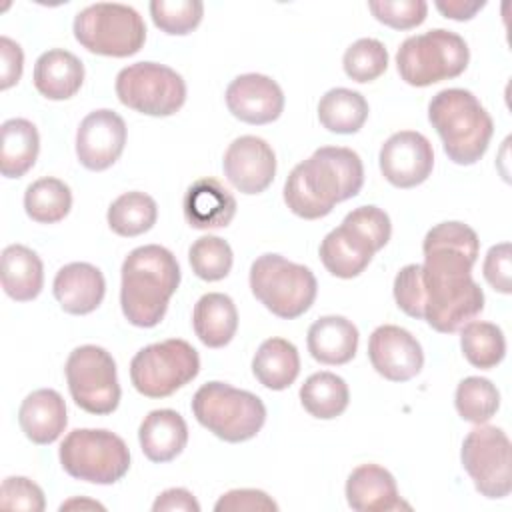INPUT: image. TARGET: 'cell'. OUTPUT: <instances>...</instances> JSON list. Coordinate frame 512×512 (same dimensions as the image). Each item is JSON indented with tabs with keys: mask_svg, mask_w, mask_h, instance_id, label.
<instances>
[{
	"mask_svg": "<svg viewBox=\"0 0 512 512\" xmlns=\"http://www.w3.org/2000/svg\"><path fill=\"white\" fill-rule=\"evenodd\" d=\"M424 320L442 334L460 330L484 310V292L472 278L478 234L464 222H440L422 242Z\"/></svg>",
	"mask_w": 512,
	"mask_h": 512,
	"instance_id": "cell-1",
	"label": "cell"
},
{
	"mask_svg": "<svg viewBox=\"0 0 512 512\" xmlns=\"http://www.w3.org/2000/svg\"><path fill=\"white\" fill-rule=\"evenodd\" d=\"M364 184V166L352 148L322 146L296 164L284 182L288 210L304 220H318L338 202L354 198Z\"/></svg>",
	"mask_w": 512,
	"mask_h": 512,
	"instance_id": "cell-2",
	"label": "cell"
},
{
	"mask_svg": "<svg viewBox=\"0 0 512 512\" xmlns=\"http://www.w3.org/2000/svg\"><path fill=\"white\" fill-rule=\"evenodd\" d=\"M120 272V306L124 318L138 328L158 326L180 284L176 256L164 246L144 244L124 258Z\"/></svg>",
	"mask_w": 512,
	"mask_h": 512,
	"instance_id": "cell-3",
	"label": "cell"
},
{
	"mask_svg": "<svg viewBox=\"0 0 512 512\" xmlns=\"http://www.w3.org/2000/svg\"><path fill=\"white\" fill-rule=\"evenodd\" d=\"M428 120L438 132L446 156L460 166L476 164L494 134L492 116L464 88H446L434 94L428 104Z\"/></svg>",
	"mask_w": 512,
	"mask_h": 512,
	"instance_id": "cell-4",
	"label": "cell"
},
{
	"mask_svg": "<svg viewBox=\"0 0 512 512\" xmlns=\"http://www.w3.org/2000/svg\"><path fill=\"white\" fill-rule=\"evenodd\" d=\"M192 414L208 432L232 444L254 438L266 422V406L256 394L218 380L196 390Z\"/></svg>",
	"mask_w": 512,
	"mask_h": 512,
	"instance_id": "cell-5",
	"label": "cell"
},
{
	"mask_svg": "<svg viewBox=\"0 0 512 512\" xmlns=\"http://www.w3.org/2000/svg\"><path fill=\"white\" fill-rule=\"evenodd\" d=\"M250 290L274 316L294 320L314 304L318 282L308 266L262 254L250 266Z\"/></svg>",
	"mask_w": 512,
	"mask_h": 512,
	"instance_id": "cell-6",
	"label": "cell"
},
{
	"mask_svg": "<svg viewBox=\"0 0 512 512\" xmlns=\"http://www.w3.org/2000/svg\"><path fill=\"white\" fill-rule=\"evenodd\" d=\"M468 60L470 50L464 38L444 28L408 36L396 52L400 78L418 88L460 76Z\"/></svg>",
	"mask_w": 512,
	"mask_h": 512,
	"instance_id": "cell-7",
	"label": "cell"
},
{
	"mask_svg": "<svg viewBox=\"0 0 512 512\" xmlns=\"http://www.w3.org/2000/svg\"><path fill=\"white\" fill-rule=\"evenodd\" d=\"M66 474L92 484H114L130 468L126 442L104 428H76L66 434L58 450Z\"/></svg>",
	"mask_w": 512,
	"mask_h": 512,
	"instance_id": "cell-8",
	"label": "cell"
},
{
	"mask_svg": "<svg viewBox=\"0 0 512 512\" xmlns=\"http://www.w3.org/2000/svg\"><path fill=\"white\" fill-rule=\"evenodd\" d=\"M74 38L92 54L126 58L144 46L146 24L128 4L98 2L74 16Z\"/></svg>",
	"mask_w": 512,
	"mask_h": 512,
	"instance_id": "cell-9",
	"label": "cell"
},
{
	"mask_svg": "<svg viewBox=\"0 0 512 512\" xmlns=\"http://www.w3.org/2000/svg\"><path fill=\"white\" fill-rule=\"evenodd\" d=\"M198 372V352L180 338L148 344L130 362L132 386L146 398H166L192 382Z\"/></svg>",
	"mask_w": 512,
	"mask_h": 512,
	"instance_id": "cell-10",
	"label": "cell"
},
{
	"mask_svg": "<svg viewBox=\"0 0 512 512\" xmlns=\"http://www.w3.org/2000/svg\"><path fill=\"white\" fill-rule=\"evenodd\" d=\"M64 372L78 408L96 416L112 414L118 408L122 392L116 362L108 350L96 344L78 346L70 352Z\"/></svg>",
	"mask_w": 512,
	"mask_h": 512,
	"instance_id": "cell-11",
	"label": "cell"
},
{
	"mask_svg": "<svg viewBox=\"0 0 512 512\" xmlns=\"http://www.w3.org/2000/svg\"><path fill=\"white\" fill-rule=\"evenodd\" d=\"M118 100L146 116H172L186 102L184 78L166 64L136 62L116 76Z\"/></svg>",
	"mask_w": 512,
	"mask_h": 512,
	"instance_id": "cell-12",
	"label": "cell"
},
{
	"mask_svg": "<svg viewBox=\"0 0 512 512\" xmlns=\"http://www.w3.org/2000/svg\"><path fill=\"white\" fill-rule=\"evenodd\" d=\"M464 470L474 482V488L490 498H504L512 490V460L510 440L498 426L478 424L472 428L460 450Z\"/></svg>",
	"mask_w": 512,
	"mask_h": 512,
	"instance_id": "cell-13",
	"label": "cell"
},
{
	"mask_svg": "<svg viewBox=\"0 0 512 512\" xmlns=\"http://www.w3.org/2000/svg\"><path fill=\"white\" fill-rule=\"evenodd\" d=\"M382 176L396 188L422 184L434 168V150L428 138L416 130L392 134L378 154Z\"/></svg>",
	"mask_w": 512,
	"mask_h": 512,
	"instance_id": "cell-14",
	"label": "cell"
},
{
	"mask_svg": "<svg viewBox=\"0 0 512 512\" xmlns=\"http://www.w3.org/2000/svg\"><path fill=\"white\" fill-rule=\"evenodd\" d=\"M126 146V122L120 114L100 108L84 116L76 132V156L88 170L110 168Z\"/></svg>",
	"mask_w": 512,
	"mask_h": 512,
	"instance_id": "cell-15",
	"label": "cell"
},
{
	"mask_svg": "<svg viewBox=\"0 0 512 512\" xmlns=\"http://www.w3.org/2000/svg\"><path fill=\"white\" fill-rule=\"evenodd\" d=\"M222 168L236 190L242 194H260L274 180L276 154L264 138L246 134L230 142Z\"/></svg>",
	"mask_w": 512,
	"mask_h": 512,
	"instance_id": "cell-16",
	"label": "cell"
},
{
	"mask_svg": "<svg viewBox=\"0 0 512 512\" xmlns=\"http://www.w3.org/2000/svg\"><path fill=\"white\" fill-rule=\"evenodd\" d=\"M368 358L372 368L392 382H406L424 366L420 342L406 328L394 324H382L370 334Z\"/></svg>",
	"mask_w": 512,
	"mask_h": 512,
	"instance_id": "cell-17",
	"label": "cell"
},
{
	"mask_svg": "<svg viewBox=\"0 0 512 512\" xmlns=\"http://www.w3.org/2000/svg\"><path fill=\"white\" fill-rule=\"evenodd\" d=\"M226 106L230 114L246 124H270L284 110V92L276 80L266 74H240L226 88Z\"/></svg>",
	"mask_w": 512,
	"mask_h": 512,
	"instance_id": "cell-18",
	"label": "cell"
},
{
	"mask_svg": "<svg viewBox=\"0 0 512 512\" xmlns=\"http://www.w3.org/2000/svg\"><path fill=\"white\" fill-rule=\"evenodd\" d=\"M52 292L64 312L84 316L102 304L106 280L96 266L88 262H70L56 272Z\"/></svg>",
	"mask_w": 512,
	"mask_h": 512,
	"instance_id": "cell-19",
	"label": "cell"
},
{
	"mask_svg": "<svg viewBox=\"0 0 512 512\" xmlns=\"http://www.w3.org/2000/svg\"><path fill=\"white\" fill-rule=\"evenodd\" d=\"M186 222L196 230L226 228L236 214V198L216 178L194 180L182 200Z\"/></svg>",
	"mask_w": 512,
	"mask_h": 512,
	"instance_id": "cell-20",
	"label": "cell"
},
{
	"mask_svg": "<svg viewBox=\"0 0 512 512\" xmlns=\"http://www.w3.org/2000/svg\"><path fill=\"white\" fill-rule=\"evenodd\" d=\"M346 500L356 512H392L410 508L398 496L394 476L378 464L354 468L346 480Z\"/></svg>",
	"mask_w": 512,
	"mask_h": 512,
	"instance_id": "cell-21",
	"label": "cell"
},
{
	"mask_svg": "<svg viewBox=\"0 0 512 512\" xmlns=\"http://www.w3.org/2000/svg\"><path fill=\"white\" fill-rule=\"evenodd\" d=\"M318 252L324 268L332 276L348 280L362 274L378 250L364 234L342 222L324 236Z\"/></svg>",
	"mask_w": 512,
	"mask_h": 512,
	"instance_id": "cell-22",
	"label": "cell"
},
{
	"mask_svg": "<svg viewBox=\"0 0 512 512\" xmlns=\"http://www.w3.org/2000/svg\"><path fill=\"white\" fill-rule=\"evenodd\" d=\"M18 424L34 444L56 442L68 424L64 398L52 388L30 392L20 404Z\"/></svg>",
	"mask_w": 512,
	"mask_h": 512,
	"instance_id": "cell-23",
	"label": "cell"
},
{
	"mask_svg": "<svg viewBox=\"0 0 512 512\" xmlns=\"http://www.w3.org/2000/svg\"><path fill=\"white\" fill-rule=\"evenodd\" d=\"M138 440L144 456L150 462H170L186 448V420L170 408L152 410L144 416L138 428Z\"/></svg>",
	"mask_w": 512,
	"mask_h": 512,
	"instance_id": "cell-24",
	"label": "cell"
},
{
	"mask_svg": "<svg viewBox=\"0 0 512 512\" xmlns=\"http://www.w3.org/2000/svg\"><path fill=\"white\" fill-rule=\"evenodd\" d=\"M310 356L328 366L350 362L358 350V328L344 316H322L308 328Z\"/></svg>",
	"mask_w": 512,
	"mask_h": 512,
	"instance_id": "cell-25",
	"label": "cell"
},
{
	"mask_svg": "<svg viewBox=\"0 0 512 512\" xmlns=\"http://www.w3.org/2000/svg\"><path fill=\"white\" fill-rule=\"evenodd\" d=\"M34 86L48 100L72 98L84 82L82 60L62 48L46 50L34 64Z\"/></svg>",
	"mask_w": 512,
	"mask_h": 512,
	"instance_id": "cell-26",
	"label": "cell"
},
{
	"mask_svg": "<svg viewBox=\"0 0 512 512\" xmlns=\"http://www.w3.org/2000/svg\"><path fill=\"white\" fill-rule=\"evenodd\" d=\"M192 326L204 346H226L238 328V310L234 300L222 292H208L200 296L194 304Z\"/></svg>",
	"mask_w": 512,
	"mask_h": 512,
	"instance_id": "cell-27",
	"label": "cell"
},
{
	"mask_svg": "<svg viewBox=\"0 0 512 512\" xmlns=\"http://www.w3.org/2000/svg\"><path fill=\"white\" fill-rule=\"evenodd\" d=\"M2 288L16 302H30L42 292L44 266L40 256L24 246L10 244L2 250Z\"/></svg>",
	"mask_w": 512,
	"mask_h": 512,
	"instance_id": "cell-28",
	"label": "cell"
},
{
	"mask_svg": "<svg viewBox=\"0 0 512 512\" xmlns=\"http://www.w3.org/2000/svg\"><path fill=\"white\" fill-rule=\"evenodd\" d=\"M254 378L268 390H286L300 374V356L286 338H268L252 358Z\"/></svg>",
	"mask_w": 512,
	"mask_h": 512,
	"instance_id": "cell-29",
	"label": "cell"
},
{
	"mask_svg": "<svg viewBox=\"0 0 512 512\" xmlns=\"http://www.w3.org/2000/svg\"><path fill=\"white\" fill-rule=\"evenodd\" d=\"M0 132V172L6 178H22L38 158V130L26 118H10L2 124Z\"/></svg>",
	"mask_w": 512,
	"mask_h": 512,
	"instance_id": "cell-30",
	"label": "cell"
},
{
	"mask_svg": "<svg viewBox=\"0 0 512 512\" xmlns=\"http://www.w3.org/2000/svg\"><path fill=\"white\" fill-rule=\"evenodd\" d=\"M368 112L366 98L350 88H332L318 102V120L334 134H356Z\"/></svg>",
	"mask_w": 512,
	"mask_h": 512,
	"instance_id": "cell-31",
	"label": "cell"
},
{
	"mask_svg": "<svg viewBox=\"0 0 512 512\" xmlns=\"http://www.w3.org/2000/svg\"><path fill=\"white\" fill-rule=\"evenodd\" d=\"M300 402L310 416L318 420H332L348 408L350 390L338 374L316 372L300 386Z\"/></svg>",
	"mask_w": 512,
	"mask_h": 512,
	"instance_id": "cell-32",
	"label": "cell"
},
{
	"mask_svg": "<svg viewBox=\"0 0 512 512\" xmlns=\"http://www.w3.org/2000/svg\"><path fill=\"white\" fill-rule=\"evenodd\" d=\"M158 218V206L146 192H124L108 208L106 220L112 232L124 238L140 236L148 232Z\"/></svg>",
	"mask_w": 512,
	"mask_h": 512,
	"instance_id": "cell-33",
	"label": "cell"
},
{
	"mask_svg": "<svg viewBox=\"0 0 512 512\" xmlns=\"http://www.w3.org/2000/svg\"><path fill=\"white\" fill-rule=\"evenodd\" d=\"M72 208V192L60 178L34 180L24 192V210L38 224H56L68 216Z\"/></svg>",
	"mask_w": 512,
	"mask_h": 512,
	"instance_id": "cell-34",
	"label": "cell"
},
{
	"mask_svg": "<svg viewBox=\"0 0 512 512\" xmlns=\"http://www.w3.org/2000/svg\"><path fill=\"white\" fill-rule=\"evenodd\" d=\"M464 358L480 370L498 366L506 356V338L500 326L484 320H470L460 328Z\"/></svg>",
	"mask_w": 512,
	"mask_h": 512,
	"instance_id": "cell-35",
	"label": "cell"
},
{
	"mask_svg": "<svg viewBox=\"0 0 512 512\" xmlns=\"http://www.w3.org/2000/svg\"><path fill=\"white\" fill-rule=\"evenodd\" d=\"M454 406L462 420L484 424L498 412L500 392L488 378L468 376L456 388Z\"/></svg>",
	"mask_w": 512,
	"mask_h": 512,
	"instance_id": "cell-36",
	"label": "cell"
},
{
	"mask_svg": "<svg viewBox=\"0 0 512 512\" xmlns=\"http://www.w3.org/2000/svg\"><path fill=\"white\" fill-rule=\"evenodd\" d=\"M188 262L200 280L218 282L230 274L234 254L226 240L208 234L192 242L188 250Z\"/></svg>",
	"mask_w": 512,
	"mask_h": 512,
	"instance_id": "cell-37",
	"label": "cell"
},
{
	"mask_svg": "<svg viewBox=\"0 0 512 512\" xmlns=\"http://www.w3.org/2000/svg\"><path fill=\"white\" fill-rule=\"evenodd\" d=\"M342 66L346 76L354 82H372L386 72L388 50L376 38H360L346 48Z\"/></svg>",
	"mask_w": 512,
	"mask_h": 512,
	"instance_id": "cell-38",
	"label": "cell"
},
{
	"mask_svg": "<svg viewBox=\"0 0 512 512\" xmlns=\"http://www.w3.org/2000/svg\"><path fill=\"white\" fill-rule=\"evenodd\" d=\"M150 16L162 32L184 36L202 22L204 4L200 0H152Z\"/></svg>",
	"mask_w": 512,
	"mask_h": 512,
	"instance_id": "cell-39",
	"label": "cell"
},
{
	"mask_svg": "<svg viewBox=\"0 0 512 512\" xmlns=\"http://www.w3.org/2000/svg\"><path fill=\"white\" fill-rule=\"evenodd\" d=\"M374 18L394 30H410L426 20L428 4L424 0H372L368 2Z\"/></svg>",
	"mask_w": 512,
	"mask_h": 512,
	"instance_id": "cell-40",
	"label": "cell"
},
{
	"mask_svg": "<svg viewBox=\"0 0 512 512\" xmlns=\"http://www.w3.org/2000/svg\"><path fill=\"white\" fill-rule=\"evenodd\" d=\"M394 300L398 308L418 320H424L422 264H406L394 278Z\"/></svg>",
	"mask_w": 512,
	"mask_h": 512,
	"instance_id": "cell-41",
	"label": "cell"
},
{
	"mask_svg": "<svg viewBox=\"0 0 512 512\" xmlns=\"http://www.w3.org/2000/svg\"><path fill=\"white\" fill-rule=\"evenodd\" d=\"M0 508L42 512L46 508L42 488L24 476H8L0 488Z\"/></svg>",
	"mask_w": 512,
	"mask_h": 512,
	"instance_id": "cell-42",
	"label": "cell"
},
{
	"mask_svg": "<svg viewBox=\"0 0 512 512\" xmlns=\"http://www.w3.org/2000/svg\"><path fill=\"white\" fill-rule=\"evenodd\" d=\"M346 224H350L352 228H356L360 234H364L376 250H382L392 234V224H390V216L378 208V206H358L352 212H348L344 216Z\"/></svg>",
	"mask_w": 512,
	"mask_h": 512,
	"instance_id": "cell-43",
	"label": "cell"
},
{
	"mask_svg": "<svg viewBox=\"0 0 512 512\" xmlns=\"http://www.w3.org/2000/svg\"><path fill=\"white\" fill-rule=\"evenodd\" d=\"M486 282L500 294L512 292V250L510 242L494 244L482 264Z\"/></svg>",
	"mask_w": 512,
	"mask_h": 512,
	"instance_id": "cell-44",
	"label": "cell"
},
{
	"mask_svg": "<svg viewBox=\"0 0 512 512\" xmlns=\"http://www.w3.org/2000/svg\"><path fill=\"white\" fill-rule=\"evenodd\" d=\"M216 512H276L278 504L262 490L238 488L222 494L214 504Z\"/></svg>",
	"mask_w": 512,
	"mask_h": 512,
	"instance_id": "cell-45",
	"label": "cell"
},
{
	"mask_svg": "<svg viewBox=\"0 0 512 512\" xmlns=\"http://www.w3.org/2000/svg\"><path fill=\"white\" fill-rule=\"evenodd\" d=\"M24 68V54L18 42L8 36H0V88L8 90L14 86Z\"/></svg>",
	"mask_w": 512,
	"mask_h": 512,
	"instance_id": "cell-46",
	"label": "cell"
},
{
	"mask_svg": "<svg viewBox=\"0 0 512 512\" xmlns=\"http://www.w3.org/2000/svg\"><path fill=\"white\" fill-rule=\"evenodd\" d=\"M154 512H200V504L186 488H168L152 504Z\"/></svg>",
	"mask_w": 512,
	"mask_h": 512,
	"instance_id": "cell-47",
	"label": "cell"
},
{
	"mask_svg": "<svg viewBox=\"0 0 512 512\" xmlns=\"http://www.w3.org/2000/svg\"><path fill=\"white\" fill-rule=\"evenodd\" d=\"M486 6V2H466V0H438L436 2V8L446 16V18H452V20H458V22H464V20H470L476 16V12H480L482 8Z\"/></svg>",
	"mask_w": 512,
	"mask_h": 512,
	"instance_id": "cell-48",
	"label": "cell"
},
{
	"mask_svg": "<svg viewBox=\"0 0 512 512\" xmlns=\"http://www.w3.org/2000/svg\"><path fill=\"white\" fill-rule=\"evenodd\" d=\"M74 508H98V510H104L102 504L94 502V500H82V498H72L68 502H64L60 506V510H74Z\"/></svg>",
	"mask_w": 512,
	"mask_h": 512,
	"instance_id": "cell-49",
	"label": "cell"
}]
</instances>
